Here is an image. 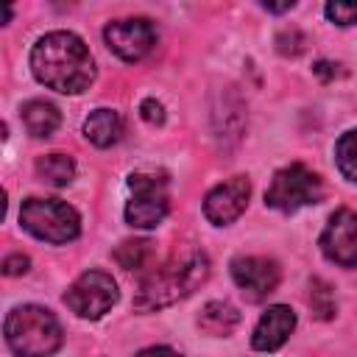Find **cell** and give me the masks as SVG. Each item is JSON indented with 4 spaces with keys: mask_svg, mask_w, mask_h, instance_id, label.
Masks as SVG:
<instances>
[{
    "mask_svg": "<svg viewBox=\"0 0 357 357\" xmlns=\"http://www.w3.org/2000/svg\"><path fill=\"white\" fill-rule=\"evenodd\" d=\"M137 357H181V354H178V351H173L170 346H151V349L139 351Z\"/></svg>",
    "mask_w": 357,
    "mask_h": 357,
    "instance_id": "cell-23",
    "label": "cell"
},
{
    "mask_svg": "<svg viewBox=\"0 0 357 357\" xmlns=\"http://www.w3.org/2000/svg\"><path fill=\"white\" fill-rule=\"evenodd\" d=\"M28 271V257L25 254H11V257H6V262H3V273L6 276H20V273H25Z\"/></svg>",
    "mask_w": 357,
    "mask_h": 357,
    "instance_id": "cell-22",
    "label": "cell"
},
{
    "mask_svg": "<svg viewBox=\"0 0 357 357\" xmlns=\"http://www.w3.org/2000/svg\"><path fill=\"white\" fill-rule=\"evenodd\" d=\"M31 70L45 86L64 95L84 92L95 78V61L89 56V47L81 36L70 31L45 33L31 50Z\"/></svg>",
    "mask_w": 357,
    "mask_h": 357,
    "instance_id": "cell-1",
    "label": "cell"
},
{
    "mask_svg": "<svg viewBox=\"0 0 357 357\" xmlns=\"http://www.w3.org/2000/svg\"><path fill=\"white\" fill-rule=\"evenodd\" d=\"M22 120H25V128L31 137H50L61 117H59V109L47 100H31L22 106Z\"/></svg>",
    "mask_w": 357,
    "mask_h": 357,
    "instance_id": "cell-15",
    "label": "cell"
},
{
    "mask_svg": "<svg viewBox=\"0 0 357 357\" xmlns=\"http://www.w3.org/2000/svg\"><path fill=\"white\" fill-rule=\"evenodd\" d=\"M231 279L248 301H262L276 290L279 268L268 257H237L231 259Z\"/></svg>",
    "mask_w": 357,
    "mask_h": 357,
    "instance_id": "cell-10",
    "label": "cell"
},
{
    "mask_svg": "<svg viewBox=\"0 0 357 357\" xmlns=\"http://www.w3.org/2000/svg\"><path fill=\"white\" fill-rule=\"evenodd\" d=\"M209 276V259L198 248H187L176 254L170 262L153 268L142 276L134 307L137 310H162L184 296H190Z\"/></svg>",
    "mask_w": 357,
    "mask_h": 357,
    "instance_id": "cell-2",
    "label": "cell"
},
{
    "mask_svg": "<svg viewBox=\"0 0 357 357\" xmlns=\"http://www.w3.org/2000/svg\"><path fill=\"white\" fill-rule=\"evenodd\" d=\"M321 251L343 265V268H357V209H337L324 234H321Z\"/></svg>",
    "mask_w": 357,
    "mask_h": 357,
    "instance_id": "cell-9",
    "label": "cell"
},
{
    "mask_svg": "<svg viewBox=\"0 0 357 357\" xmlns=\"http://www.w3.org/2000/svg\"><path fill=\"white\" fill-rule=\"evenodd\" d=\"M326 17L337 25H351L357 22V3H343V0L326 3Z\"/></svg>",
    "mask_w": 357,
    "mask_h": 357,
    "instance_id": "cell-20",
    "label": "cell"
},
{
    "mask_svg": "<svg viewBox=\"0 0 357 357\" xmlns=\"http://www.w3.org/2000/svg\"><path fill=\"white\" fill-rule=\"evenodd\" d=\"M36 173L50 187H67L75 176V165L67 153H47L36 162Z\"/></svg>",
    "mask_w": 357,
    "mask_h": 357,
    "instance_id": "cell-16",
    "label": "cell"
},
{
    "mask_svg": "<svg viewBox=\"0 0 357 357\" xmlns=\"http://www.w3.org/2000/svg\"><path fill=\"white\" fill-rule=\"evenodd\" d=\"M131 201L126 204V220L137 229H153L167 215V178L165 173H131Z\"/></svg>",
    "mask_w": 357,
    "mask_h": 357,
    "instance_id": "cell-6",
    "label": "cell"
},
{
    "mask_svg": "<svg viewBox=\"0 0 357 357\" xmlns=\"http://www.w3.org/2000/svg\"><path fill=\"white\" fill-rule=\"evenodd\" d=\"M151 257V243L148 240H126L117 245L114 259L126 268V271H139Z\"/></svg>",
    "mask_w": 357,
    "mask_h": 357,
    "instance_id": "cell-17",
    "label": "cell"
},
{
    "mask_svg": "<svg viewBox=\"0 0 357 357\" xmlns=\"http://www.w3.org/2000/svg\"><path fill=\"white\" fill-rule=\"evenodd\" d=\"M6 340L17 357H50L61 346V324L45 307L25 304L6 315Z\"/></svg>",
    "mask_w": 357,
    "mask_h": 357,
    "instance_id": "cell-3",
    "label": "cell"
},
{
    "mask_svg": "<svg viewBox=\"0 0 357 357\" xmlns=\"http://www.w3.org/2000/svg\"><path fill=\"white\" fill-rule=\"evenodd\" d=\"M237 324H240V312L226 301H209V304H204V310L198 315V326L215 337L234 332Z\"/></svg>",
    "mask_w": 357,
    "mask_h": 357,
    "instance_id": "cell-14",
    "label": "cell"
},
{
    "mask_svg": "<svg viewBox=\"0 0 357 357\" xmlns=\"http://www.w3.org/2000/svg\"><path fill=\"white\" fill-rule=\"evenodd\" d=\"M106 45L126 61H139L151 53V47L156 45V31L148 20L134 17V20H114L106 25L103 31Z\"/></svg>",
    "mask_w": 357,
    "mask_h": 357,
    "instance_id": "cell-8",
    "label": "cell"
},
{
    "mask_svg": "<svg viewBox=\"0 0 357 357\" xmlns=\"http://www.w3.org/2000/svg\"><path fill=\"white\" fill-rule=\"evenodd\" d=\"M335 156H337L340 173H343L346 178L357 181V128H354V131H346V134L337 139Z\"/></svg>",
    "mask_w": 357,
    "mask_h": 357,
    "instance_id": "cell-18",
    "label": "cell"
},
{
    "mask_svg": "<svg viewBox=\"0 0 357 357\" xmlns=\"http://www.w3.org/2000/svg\"><path fill=\"white\" fill-rule=\"evenodd\" d=\"M321 198H324L321 178L301 162H293L276 170L271 178V187L265 190V204L282 212H296L307 204H318Z\"/></svg>",
    "mask_w": 357,
    "mask_h": 357,
    "instance_id": "cell-5",
    "label": "cell"
},
{
    "mask_svg": "<svg viewBox=\"0 0 357 357\" xmlns=\"http://www.w3.org/2000/svg\"><path fill=\"white\" fill-rule=\"evenodd\" d=\"M139 114H142V120H148L151 126H162V123H165V109H162V103L153 100V98H148V100L139 103Z\"/></svg>",
    "mask_w": 357,
    "mask_h": 357,
    "instance_id": "cell-21",
    "label": "cell"
},
{
    "mask_svg": "<svg viewBox=\"0 0 357 357\" xmlns=\"http://www.w3.org/2000/svg\"><path fill=\"white\" fill-rule=\"evenodd\" d=\"M120 134H123V120L114 109H95L84 120V137L98 148L114 145L120 139Z\"/></svg>",
    "mask_w": 357,
    "mask_h": 357,
    "instance_id": "cell-13",
    "label": "cell"
},
{
    "mask_svg": "<svg viewBox=\"0 0 357 357\" xmlns=\"http://www.w3.org/2000/svg\"><path fill=\"white\" fill-rule=\"evenodd\" d=\"M265 8L279 14V11H287V8H293V3H279V6H273V3H265Z\"/></svg>",
    "mask_w": 357,
    "mask_h": 357,
    "instance_id": "cell-24",
    "label": "cell"
},
{
    "mask_svg": "<svg viewBox=\"0 0 357 357\" xmlns=\"http://www.w3.org/2000/svg\"><path fill=\"white\" fill-rule=\"evenodd\" d=\"M248 195H251V184L245 176H234V178L218 184L204 201L206 220L215 226H226V223L237 220L248 204Z\"/></svg>",
    "mask_w": 357,
    "mask_h": 357,
    "instance_id": "cell-11",
    "label": "cell"
},
{
    "mask_svg": "<svg viewBox=\"0 0 357 357\" xmlns=\"http://www.w3.org/2000/svg\"><path fill=\"white\" fill-rule=\"evenodd\" d=\"M310 307H312V312L318 315V318H332V312H335V296H332V290H329V284L326 282H321V279H315L312 282V293H310Z\"/></svg>",
    "mask_w": 357,
    "mask_h": 357,
    "instance_id": "cell-19",
    "label": "cell"
},
{
    "mask_svg": "<svg viewBox=\"0 0 357 357\" xmlns=\"http://www.w3.org/2000/svg\"><path fill=\"white\" fill-rule=\"evenodd\" d=\"M114 301H117V284L103 271H86V273H81L70 284V290L64 293V304L78 318H89V321H95L103 312H109Z\"/></svg>",
    "mask_w": 357,
    "mask_h": 357,
    "instance_id": "cell-7",
    "label": "cell"
},
{
    "mask_svg": "<svg viewBox=\"0 0 357 357\" xmlns=\"http://www.w3.org/2000/svg\"><path fill=\"white\" fill-rule=\"evenodd\" d=\"M20 223L25 231L45 243H70L81 231L78 212L59 198H28L20 206Z\"/></svg>",
    "mask_w": 357,
    "mask_h": 357,
    "instance_id": "cell-4",
    "label": "cell"
},
{
    "mask_svg": "<svg viewBox=\"0 0 357 357\" xmlns=\"http://www.w3.org/2000/svg\"><path fill=\"white\" fill-rule=\"evenodd\" d=\"M293 326H296V312L284 304H273L257 321L254 335H251V346L257 351H276L290 337Z\"/></svg>",
    "mask_w": 357,
    "mask_h": 357,
    "instance_id": "cell-12",
    "label": "cell"
}]
</instances>
